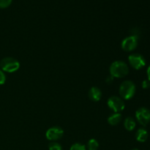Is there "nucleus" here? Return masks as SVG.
Masks as SVG:
<instances>
[{
  "instance_id": "nucleus-7",
  "label": "nucleus",
  "mask_w": 150,
  "mask_h": 150,
  "mask_svg": "<svg viewBox=\"0 0 150 150\" xmlns=\"http://www.w3.org/2000/svg\"><path fill=\"white\" fill-rule=\"evenodd\" d=\"M137 121L142 126H146L150 122V111L145 107L139 108L136 112Z\"/></svg>"
},
{
  "instance_id": "nucleus-19",
  "label": "nucleus",
  "mask_w": 150,
  "mask_h": 150,
  "mask_svg": "<svg viewBox=\"0 0 150 150\" xmlns=\"http://www.w3.org/2000/svg\"><path fill=\"white\" fill-rule=\"evenodd\" d=\"M113 80H114V77H113V76H108V77L106 79V82L108 83H112Z\"/></svg>"
},
{
  "instance_id": "nucleus-6",
  "label": "nucleus",
  "mask_w": 150,
  "mask_h": 150,
  "mask_svg": "<svg viewBox=\"0 0 150 150\" xmlns=\"http://www.w3.org/2000/svg\"><path fill=\"white\" fill-rule=\"evenodd\" d=\"M128 61L132 67L136 70H140L143 68L146 64V60L144 57L140 54H132L129 56Z\"/></svg>"
},
{
  "instance_id": "nucleus-11",
  "label": "nucleus",
  "mask_w": 150,
  "mask_h": 150,
  "mask_svg": "<svg viewBox=\"0 0 150 150\" xmlns=\"http://www.w3.org/2000/svg\"><path fill=\"white\" fill-rule=\"evenodd\" d=\"M122 120V114L120 113H114L109 116L108 118V122L111 125H117L120 124V122Z\"/></svg>"
},
{
  "instance_id": "nucleus-9",
  "label": "nucleus",
  "mask_w": 150,
  "mask_h": 150,
  "mask_svg": "<svg viewBox=\"0 0 150 150\" xmlns=\"http://www.w3.org/2000/svg\"><path fill=\"white\" fill-rule=\"evenodd\" d=\"M88 95H89V98L91 100L98 102V101H99L101 99L102 92H101V90L98 87L93 86V87H92L89 89Z\"/></svg>"
},
{
  "instance_id": "nucleus-2",
  "label": "nucleus",
  "mask_w": 150,
  "mask_h": 150,
  "mask_svg": "<svg viewBox=\"0 0 150 150\" xmlns=\"http://www.w3.org/2000/svg\"><path fill=\"white\" fill-rule=\"evenodd\" d=\"M136 87L135 83L131 81H125L121 83L119 92L121 98L125 100H130L135 95Z\"/></svg>"
},
{
  "instance_id": "nucleus-15",
  "label": "nucleus",
  "mask_w": 150,
  "mask_h": 150,
  "mask_svg": "<svg viewBox=\"0 0 150 150\" xmlns=\"http://www.w3.org/2000/svg\"><path fill=\"white\" fill-rule=\"evenodd\" d=\"M86 146L83 144L81 143H75L70 147V150H86Z\"/></svg>"
},
{
  "instance_id": "nucleus-16",
  "label": "nucleus",
  "mask_w": 150,
  "mask_h": 150,
  "mask_svg": "<svg viewBox=\"0 0 150 150\" xmlns=\"http://www.w3.org/2000/svg\"><path fill=\"white\" fill-rule=\"evenodd\" d=\"M13 0H0V7L1 8H6L9 7L12 3Z\"/></svg>"
},
{
  "instance_id": "nucleus-13",
  "label": "nucleus",
  "mask_w": 150,
  "mask_h": 150,
  "mask_svg": "<svg viewBox=\"0 0 150 150\" xmlns=\"http://www.w3.org/2000/svg\"><path fill=\"white\" fill-rule=\"evenodd\" d=\"M86 147L88 150H98L99 147V143L96 139H92L88 142Z\"/></svg>"
},
{
  "instance_id": "nucleus-3",
  "label": "nucleus",
  "mask_w": 150,
  "mask_h": 150,
  "mask_svg": "<svg viewBox=\"0 0 150 150\" xmlns=\"http://www.w3.org/2000/svg\"><path fill=\"white\" fill-rule=\"evenodd\" d=\"M1 70L7 73H14L20 67V63L13 57H5L0 62Z\"/></svg>"
},
{
  "instance_id": "nucleus-10",
  "label": "nucleus",
  "mask_w": 150,
  "mask_h": 150,
  "mask_svg": "<svg viewBox=\"0 0 150 150\" xmlns=\"http://www.w3.org/2000/svg\"><path fill=\"white\" fill-rule=\"evenodd\" d=\"M136 139L139 142H145L148 139V132L144 128H139L136 133Z\"/></svg>"
},
{
  "instance_id": "nucleus-21",
  "label": "nucleus",
  "mask_w": 150,
  "mask_h": 150,
  "mask_svg": "<svg viewBox=\"0 0 150 150\" xmlns=\"http://www.w3.org/2000/svg\"><path fill=\"white\" fill-rule=\"evenodd\" d=\"M131 150H139V149H131Z\"/></svg>"
},
{
  "instance_id": "nucleus-12",
  "label": "nucleus",
  "mask_w": 150,
  "mask_h": 150,
  "mask_svg": "<svg viewBox=\"0 0 150 150\" xmlns=\"http://www.w3.org/2000/svg\"><path fill=\"white\" fill-rule=\"evenodd\" d=\"M136 125V121H135V120L133 117H128L125 120L124 126L126 130H128V131H132V130H134Z\"/></svg>"
},
{
  "instance_id": "nucleus-20",
  "label": "nucleus",
  "mask_w": 150,
  "mask_h": 150,
  "mask_svg": "<svg viewBox=\"0 0 150 150\" xmlns=\"http://www.w3.org/2000/svg\"><path fill=\"white\" fill-rule=\"evenodd\" d=\"M146 73H147V76H148V80L150 81V65L149 66V67H148L147 69V71H146Z\"/></svg>"
},
{
  "instance_id": "nucleus-1",
  "label": "nucleus",
  "mask_w": 150,
  "mask_h": 150,
  "mask_svg": "<svg viewBox=\"0 0 150 150\" xmlns=\"http://www.w3.org/2000/svg\"><path fill=\"white\" fill-rule=\"evenodd\" d=\"M110 73L114 78H124L128 74L129 68L125 62L117 60L114 62L110 66Z\"/></svg>"
},
{
  "instance_id": "nucleus-5",
  "label": "nucleus",
  "mask_w": 150,
  "mask_h": 150,
  "mask_svg": "<svg viewBox=\"0 0 150 150\" xmlns=\"http://www.w3.org/2000/svg\"><path fill=\"white\" fill-rule=\"evenodd\" d=\"M138 42H139V38L130 35L123 40L121 43V47L125 51L130 52L136 49L138 45Z\"/></svg>"
},
{
  "instance_id": "nucleus-14",
  "label": "nucleus",
  "mask_w": 150,
  "mask_h": 150,
  "mask_svg": "<svg viewBox=\"0 0 150 150\" xmlns=\"http://www.w3.org/2000/svg\"><path fill=\"white\" fill-rule=\"evenodd\" d=\"M48 149L49 150H62L61 144L56 142H53L48 145Z\"/></svg>"
},
{
  "instance_id": "nucleus-18",
  "label": "nucleus",
  "mask_w": 150,
  "mask_h": 150,
  "mask_svg": "<svg viewBox=\"0 0 150 150\" xmlns=\"http://www.w3.org/2000/svg\"><path fill=\"white\" fill-rule=\"evenodd\" d=\"M142 85V87H143V89H148V88L150 86V81L149 80L143 81Z\"/></svg>"
},
{
  "instance_id": "nucleus-8",
  "label": "nucleus",
  "mask_w": 150,
  "mask_h": 150,
  "mask_svg": "<svg viewBox=\"0 0 150 150\" xmlns=\"http://www.w3.org/2000/svg\"><path fill=\"white\" fill-rule=\"evenodd\" d=\"M63 134H64V130L60 127L55 126V127H50L47 130L46 133H45V136H46L48 140L55 142V141L61 139L62 137Z\"/></svg>"
},
{
  "instance_id": "nucleus-4",
  "label": "nucleus",
  "mask_w": 150,
  "mask_h": 150,
  "mask_svg": "<svg viewBox=\"0 0 150 150\" xmlns=\"http://www.w3.org/2000/svg\"><path fill=\"white\" fill-rule=\"evenodd\" d=\"M107 104L108 108L114 111V113H120L125 109V104L122 98L117 96H111L108 98Z\"/></svg>"
},
{
  "instance_id": "nucleus-17",
  "label": "nucleus",
  "mask_w": 150,
  "mask_h": 150,
  "mask_svg": "<svg viewBox=\"0 0 150 150\" xmlns=\"http://www.w3.org/2000/svg\"><path fill=\"white\" fill-rule=\"evenodd\" d=\"M6 81V76L4 74V71L0 70V85H2Z\"/></svg>"
}]
</instances>
